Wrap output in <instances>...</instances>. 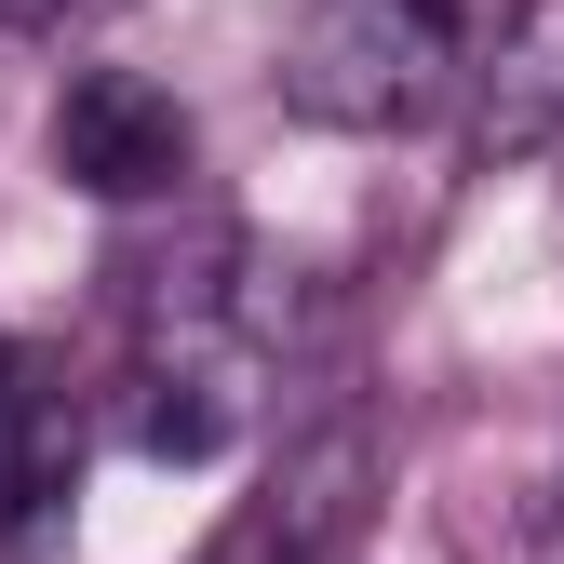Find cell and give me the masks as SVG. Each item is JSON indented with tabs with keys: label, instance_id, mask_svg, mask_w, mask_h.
I'll use <instances>...</instances> for the list:
<instances>
[{
	"label": "cell",
	"instance_id": "277c9868",
	"mask_svg": "<svg viewBox=\"0 0 564 564\" xmlns=\"http://www.w3.org/2000/svg\"><path fill=\"white\" fill-rule=\"evenodd\" d=\"M551 134H564V0H524L498 67H484V149L524 162V149H551Z\"/></svg>",
	"mask_w": 564,
	"mask_h": 564
},
{
	"label": "cell",
	"instance_id": "7a4b0ae2",
	"mask_svg": "<svg viewBox=\"0 0 564 564\" xmlns=\"http://www.w3.org/2000/svg\"><path fill=\"white\" fill-rule=\"evenodd\" d=\"M54 175L95 202H162V188H188V108L149 67H82L54 95Z\"/></svg>",
	"mask_w": 564,
	"mask_h": 564
},
{
	"label": "cell",
	"instance_id": "6da1fadb",
	"mask_svg": "<svg viewBox=\"0 0 564 564\" xmlns=\"http://www.w3.org/2000/svg\"><path fill=\"white\" fill-rule=\"evenodd\" d=\"M444 0H296L282 28V108L323 134H390L444 95Z\"/></svg>",
	"mask_w": 564,
	"mask_h": 564
},
{
	"label": "cell",
	"instance_id": "3957f363",
	"mask_svg": "<svg viewBox=\"0 0 564 564\" xmlns=\"http://www.w3.org/2000/svg\"><path fill=\"white\" fill-rule=\"evenodd\" d=\"M82 484V403L41 349H0V538H28Z\"/></svg>",
	"mask_w": 564,
	"mask_h": 564
},
{
	"label": "cell",
	"instance_id": "5b68a950",
	"mask_svg": "<svg viewBox=\"0 0 564 564\" xmlns=\"http://www.w3.org/2000/svg\"><path fill=\"white\" fill-rule=\"evenodd\" d=\"M41 14H67V0H0V28H41Z\"/></svg>",
	"mask_w": 564,
	"mask_h": 564
}]
</instances>
